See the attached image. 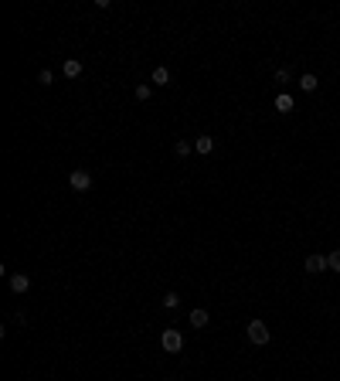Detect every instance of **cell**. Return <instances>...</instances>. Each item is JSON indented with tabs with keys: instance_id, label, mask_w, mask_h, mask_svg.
<instances>
[{
	"instance_id": "8fae6325",
	"label": "cell",
	"mask_w": 340,
	"mask_h": 381,
	"mask_svg": "<svg viewBox=\"0 0 340 381\" xmlns=\"http://www.w3.org/2000/svg\"><path fill=\"white\" fill-rule=\"evenodd\" d=\"M276 109H279V112H293V99H289L286 92H283V96H276Z\"/></svg>"
},
{
	"instance_id": "ba28073f",
	"label": "cell",
	"mask_w": 340,
	"mask_h": 381,
	"mask_svg": "<svg viewBox=\"0 0 340 381\" xmlns=\"http://www.w3.org/2000/svg\"><path fill=\"white\" fill-rule=\"evenodd\" d=\"M194 150H197V153H204V157H208V153H211V150H215V140H211V136H197V140H194Z\"/></svg>"
},
{
	"instance_id": "5bb4252c",
	"label": "cell",
	"mask_w": 340,
	"mask_h": 381,
	"mask_svg": "<svg viewBox=\"0 0 340 381\" xmlns=\"http://www.w3.org/2000/svg\"><path fill=\"white\" fill-rule=\"evenodd\" d=\"M330 269H333V272H337V276H340V248H333V252H330Z\"/></svg>"
},
{
	"instance_id": "9c48e42d",
	"label": "cell",
	"mask_w": 340,
	"mask_h": 381,
	"mask_svg": "<svg viewBox=\"0 0 340 381\" xmlns=\"http://www.w3.org/2000/svg\"><path fill=\"white\" fill-rule=\"evenodd\" d=\"M153 82H157V85H170V72L163 65H157L153 68Z\"/></svg>"
},
{
	"instance_id": "5b68a950",
	"label": "cell",
	"mask_w": 340,
	"mask_h": 381,
	"mask_svg": "<svg viewBox=\"0 0 340 381\" xmlns=\"http://www.w3.org/2000/svg\"><path fill=\"white\" fill-rule=\"evenodd\" d=\"M11 290L17 293V296L27 293V290H31V276H27V272H14V276H11Z\"/></svg>"
},
{
	"instance_id": "2e32d148",
	"label": "cell",
	"mask_w": 340,
	"mask_h": 381,
	"mask_svg": "<svg viewBox=\"0 0 340 381\" xmlns=\"http://www.w3.org/2000/svg\"><path fill=\"white\" fill-rule=\"evenodd\" d=\"M136 99L147 102V99H150V85H136Z\"/></svg>"
},
{
	"instance_id": "3957f363",
	"label": "cell",
	"mask_w": 340,
	"mask_h": 381,
	"mask_svg": "<svg viewBox=\"0 0 340 381\" xmlns=\"http://www.w3.org/2000/svg\"><path fill=\"white\" fill-rule=\"evenodd\" d=\"M68 187L79 190V194H82V190H89L92 187V174H89V170H72V174H68Z\"/></svg>"
},
{
	"instance_id": "8992f818",
	"label": "cell",
	"mask_w": 340,
	"mask_h": 381,
	"mask_svg": "<svg viewBox=\"0 0 340 381\" xmlns=\"http://www.w3.org/2000/svg\"><path fill=\"white\" fill-rule=\"evenodd\" d=\"M187 320H191V327H197V330H201V327H208V320H211V316H208V310H201V306H197V310H191V316H187Z\"/></svg>"
},
{
	"instance_id": "9a60e30c",
	"label": "cell",
	"mask_w": 340,
	"mask_h": 381,
	"mask_svg": "<svg viewBox=\"0 0 340 381\" xmlns=\"http://www.w3.org/2000/svg\"><path fill=\"white\" fill-rule=\"evenodd\" d=\"M38 82H41V85H51V82H55V75H51L48 68H41V72H38Z\"/></svg>"
},
{
	"instance_id": "30bf717a",
	"label": "cell",
	"mask_w": 340,
	"mask_h": 381,
	"mask_svg": "<svg viewBox=\"0 0 340 381\" xmlns=\"http://www.w3.org/2000/svg\"><path fill=\"white\" fill-rule=\"evenodd\" d=\"M317 85H320L317 75H303V79H299V89L303 92H317Z\"/></svg>"
},
{
	"instance_id": "4fadbf2b",
	"label": "cell",
	"mask_w": 340,
	"mask_h": 381,
	"mask_svg": "<svg viewBox=\"0 0 340 381\" xmlns=\"http://www.w3.org/2000/svg\"><path fill=\"white\" fill-rule=\"evenodd\" d=\"M163 306H167V310H177V306H181V296H177V293H167V296H163Z\"/></svg>"
},
{
	"instance_id": "277c9868",
	"label": "cell",
	"mask_w": 340,
	"mask_h": 381,
	"mask_svg": "<svg viewBox=\"0 0 340 381\" xmlns=\"http://www.w3.org/2000/svg\"><path fill=\"white\" fill-rule=\"evenodd\" d=\"M303 269L310 272V276H320L323 269H330V259H327V256H320V252H313V256H306Z\"/></svg>"
},
{
	"instance_id": "6da1fadb",
	"label": "cell",
	"mask_w": 340,
	"mask_h": 381,
	"mask_svg": "<svg viewBox=\"0 0 340 381\" xmlns=\"http://www.w3.org/2000/svg\"><path fill=\"white\" fill-rule=\"evenodd\" d=\"M245 334H249V340H252V344H259V347H262V344H269V327H265V320H249V327H245Z\"/></svg>"
},
{
	"instance_id": "e0dca14e",
	"label": "cell",
	"mask_w": 340,
	"mask_h": 381,
	"mask_svg": "<svg viewBox=\"0 0 340 381\" xmlns=\"http://www.w3.org/2000/svg\"><path fill=\"white\" fill-rule=\"evenodd\" d=\"M276 82H289V68H279V72H276Z\"/></svg>"
},
{
	"instance_id": "7c38bea8",
	"label": "cell",
	"mask_w": 340,
	"mask_h": 381,
	"mask_svg": "<svg viewBox=\"0 0 340 381\" xmlns=\"http://www.w3.org/2000/svg\"><path fill=\"white\" fill-rule=\"evenodd\" d=\"M174 153H177V157H187V153H191V143H187V140H177V143H174Z\"/></svg>"
},
{
	"instance_id": "52a82bcc",
	"label": "cell",
	"mask_w": 340,
	"mask_h": 381,
	"mask_svg": "<svg viewBox=\"0 0 340 381\" xmlns=\"http://www.w3.org/2000/svg\"><path fill=\"white\" fill-rule=\"evenodd\" d=\"M61 72H65L68 79H79V75H82V61H79V58H68L65 65H61Z\"/></svg>"
},
{
	"instance_id": "7a4b0ae2",
	"label": "cell",
	"mask_w": 340,
	"mask_h": 381,
	"mask_svg": "<svg viewBox=\"0 0 340 381\" xmlns=\"http://www.w3.org/2000/svg\"><path fill=\"white\" fill-rule=\"evenodd\" d=\"M160 347L167 351V354L184 351V334H181V330H163V337H160Z\"/></svg>"
}]
</instances>
